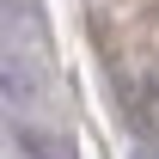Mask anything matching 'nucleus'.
I'll list each match as a JSON object with an SVG mask.
<instances>
[{"mask_svg": "<svg viewBox=\"0 0 159 159\" xmlns=\"http://www.w3.org/2000/svg\"><path fill=\"white\" fill-rule=\"evenodd\" d=\"M31 92H37L31 67H25L19 55H0V110H25V104H31Z\"/></svg>", "mask_w": 159, "mask_h": 159, "instance_id": "nucleus-1", "label": "nucleus"}, {"mask_svg": "<svg viewBox=\"0 0 159 159\" xmlns=\"http://www.w3.org/2000/svg\"><path fill=\"white\" fill-rule=\"evenodd\" d=\"M25 25H31V6L25 0H0V55H12V43L25 37Z\"/></svg>", "mask_w": 159, "mask_h": 159, "instance_id": "nucleus-2", "label": "nucleus"}]
</instances>
